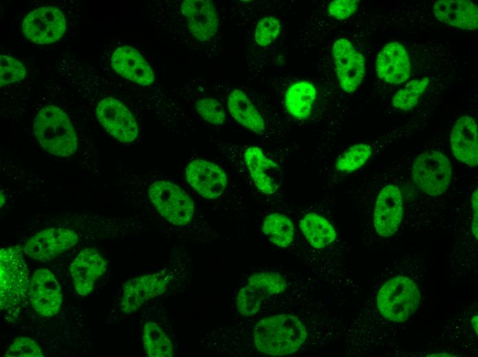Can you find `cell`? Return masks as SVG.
<instances>
[{"instance_id":"obj_1","label":"cell","mask_w":478,"mask_h":357,"mask_svg":"<svg viewBox=\"0 0 478 357\" xmlns=\"http://www.w3.org/2000/svg\"><path fill=\"white\" fill-rule=\"evenodd\" d=\"M308 334L306 325L297 316L280 314L259 321L252 334L253 344L260 353L284 356L301 349Z\"/></svg>"},{"instance_id":"obj_2","label":"cell","mask_w":478,"mask_h":357,"mask_svg":"<svg viewBox=\"0 0 478 357\" xmlns=\"http://www.w3.org/2000/svg\"><path fill=\"white\" fill-rule=\"evenodd\" d=\"M37 140L47 152L60 157L71 156L77 149V137L67 113L49 105L42 108L34 122Z\"/></svg>"},{"instance_id":"obj_3","label":"cell","mask_w":478,"mask_h":357,"mask_svg":"<svg viewBox=\"0 0 478 357\" xmlns=\"http://www.w3.org/2000/svg\"><path fill=\"white\" fill-rule=\"evenodd\" d=\"M29 273L19 246L0 251V304L7 310L19 306L28 296Z\"/></svg>"},{"instance_id":"obj_4","label":"cell","mask_w":478,"mask_h":357,"mask_svg":"<svg viewBox=\"0 0 478 357\" xmlns=\"http://www.w3.org/2000/svg\"><path fill=\"white\" fill-rule=\"evenodd\" d=\"M420 295L413 281L404 276H397L387 281L377 295L380 313L387 320L404 322L417 310Z\"/></svg>"},{"instance_id":"obj_5","label":"cell","mask_w":478,"mask_h":357,"mask_svg":"<svg viewBox=\"0 0 478 357\" xmlns=\"http://www.w3.org/2000/svg\"><path fill=\"white\" fill-rule=\"evenodd\" d=\"M452 177L451 162L441 152H424L413 161V181L422 192L429 196H437L443 194L450 185Z\"/></svg>"},{"instance_id":"obj_6","label":"cell","mask_w":478,"mask_h":357,"mask_svg":"<svg viewBox=\"0 0 478 357\" xmlns=\"http://www.w3.org/2000/svg\"><path fill=\"white\" fill-rule=\"evenodd\" d=\"M148 196L155 209L170 223L183 226L194 216V202L177 185L168 181H157L148 189Z\"/></svg>"},{"instance_id":"obj_7","label":"cell","mask_w":478,"mask_h":357,"mask_svg":"<svg viewBox=\"0 0 478 357\" xmlns=\"http://www.w3.org/2000/svg\"><path fill=\"white\" fill-rule=\"evenodd\" d=\"M286 288L285 277L277 272H261L251 276L238 293L236 308L244 316H251L260 310L264 301Z\"/></svg>"},{"instance_id":"obj_8","label":"cell","mask_w":478,"mask_h":357,"mask_svg":"<svg viewBox=\"0 0 478 357\" xmlns=\"http://www.w3.org/2000/svg\"><path fill=\"white\" fill-rule=\"evenodd\" d=\"M66 22L62 12L52 6L30 12L23 19L21 30L31 41L47 45L59 40L65 33Z\"/></svg>"},{"instance_id":"obj_9","label":"cell","mask_w":478,"mask_h":357,"mask_svg":"<svg viewBox=\"0 0 478 357\" xmlns=\"http://www.w3.org/2000/svg\"><path fill=\"white\" fill-rule=\"evenodd\" d=\"M95 112L100 124L117 140L129 143L137 137V122L120 101L113 97L104 98L98 104Z\"/></svg>"},{"instance_id":"obj_10","label":"cell","mask_w":478,"mask_h":357,"mask_svg":"<svg viewBox=\"0 0 478 357\" xmlns=\"http://www.w3.org/2000/svg\"><path fill=\"white\" fill-rule=\"evenodd\" d=\"M332 54L340 87L346 93L355 91L365 74L364 56L344 38L334 43Z\"/></svg>"},{"instance_id":"obj_11","label":"cell","mask_w":478,"mask_h":357,"mask_svg":"<svg viewBox=\"0 0 478 357\" xmlns=\"http://www.w3.org/2000/svg\"><path fill=\"white\" fill-rule=\"evenodd\" d=\"M78 241V235L72 229L49 228L31 237L23 251L32 259L49 262L71 249Z\"/></svg>"},{"instance_id":"obj_12","label":"cell","mask_w":478,"mask_h":357,"mask_svg":"<svg viewBox=\"0 0 478 357\" xmlns=\"http://www.w3.org/2000/svg\"><path fill=\"white\" fill-rule=\"evenodd\" d=\"M28 297L35 311L45 317L56 315L62 301L60 284L47 268L37 269L32 275Z\"/></svg>"},{"instance_id":"obj_13","label":"cell","mask_w":478,"mask_h":357,"mask_svg":"<svg viewBox=\"0 0 478 357\" xmlns=\"http://www.w3.org/2000/svg\"><path fill=\"white\" fill-rule=\"evenodd\" d=\"M168 282L169 277L164 272L144 275L128 280L123 286L120 310L126 314L135 312L148 300L163 294Z\"/></svg>"},{"instance_id":"obj_14","label":"cell","mask_w":478,"mask_h":357,"mask_svg":"<svg viewBox=\"0 0 478 357\" xmlns=\"http://www.w3.org/2000/svg\"><path fill=\"white\" fill-rule=\"evenodd\" d=\"M403 216V201L400 188L394 185L385 186L378 193L374 211V224L381 237L394 235Z\"/></svg>"},{"instance_id":"obj_15","label":"cell","mask_w":478,"mask_h":357,"mask_svg":"<svg viewBox=\"0 0 478 357\" xmlns=\"http://www.w3.org/2000/svg\"><path fill=\"white\" fill-rule=\"evenodd\" d=\"M190 185L201 196L214 200L220 196L227 185V177L223 169L205 160L190 162L185 170Z\"/></svg>"},{"instance_id":"obj_16","label":"cell","mask_w":478,"mask_h":357,"mask_svg":"<svg viewBox=\"0 0 478 357\" xmlns=\"http://www.w3.org/2000/svg\"><path fill=\"white\" fill-rule=\"evenodd\" d=\"M244 160L250 176L260 192L273 194L277 191L282 184L284 174L277 163L267 157L257 146L246 149Z\"/></svg>"},{"instance_id":"obj_17","label":"cell","mask_w":478,"mask_h":357,"mask_svg":"<svg viewBox=\"0 0 478 357\" xmlns=\"http://www.w3.org/2000/svg\"><path fill=\"white\" fill-rule=\"evenodd\" d=\"M375 70L377 76L387 83L398 84L405 82L411 73L407 50L398 42L387 43L377 55Z\"/></svg>"},{"instance_id":"obj_18","label":"cell","mask_w":478,"mask_h":357,"mask_svg":"<svg viewBox=\"0 0 478 357\" xmlns=\"http://www.w3.org/2000/svg\"><path fill=\"white\" fill-rule=\"evenodd\" d=\"M181 11L187 21L190 32L198 41H207L217 33L218 15L211 1H183Z\"/></svg>"},{"instance_id":"obj_19","label":"cell","mask_w":478,"mask_h":357,"mask_svg":"<svg viewBox=\"0 0 478 357\" xmlns=\"http://www.w3.org/2000/svg\"><path fill=\"white\" fill-rule=\"evenodd\" d=\"M106 266L105 260L95 249H82L69 266L76 292L82 296L90 294L95 281L104 273Z\"/></svg>"},{"instance_id":"obj_20","label":"cell","mask_w":478,"mask_h":357,"mask_svg":"<svg viewBox=\"0 0 478 357\" xmlns=\"http://www.w3.org/2000/svg\"><path fill=\"white\" fill-rule=\"evenodd\" d=\"M111 67L123 78L141 86L152 84L154 72L144 57L134 47H117L111 57Z\"/></svg>"},{"instance_id":"obj_21","label":"cell","mask_w":478,"mask_h":357,"mask_svg":"<svg viewBox=\"0 0 478 357\" xmlns=\"http://www.w3.org/2000/svg\"><path fill=\"white\" fill-rule=\"evenodd\" d=\"M450 144L455 157L470 167L478 164L477 126L468 115L459 117L453 126Z\"/></svg>"},{"instance_id":"obj_22","label":"cell","mask_w":478,"mask_h":357,"mask_svg":"<svg viewBox=\"0 0 478 357\" xmlns=\"http://www.w3.org/2000/svg\"><path fill=\"white\" fill-rule=\"evenodd\" d=\"M434 15L440 22L462 30L478 27L477 6L468 0H439L433 7Z\"/></svg>"},{"instance_id":"obj_23","label":"cell","mask_w":478,"mask_h":357,"mask_svg":"<svg viewBox=\"0 0 478 357\" xmlns=\"http://www.w3.org/2000/svg\"><path fill=\"white\" fill-rule=\"evenodd\" d=\"M227 106L232 117L244 128L262 134L266 129L261 114L247 95L239 89H235L228 97Z\"/></svg>"},{"instance_id":"obj_24","label":"cell","mask_w":478,"mask_h":357,"mask_svg":"<svg viewBox=\"0 0 478 357\" xmlns=\"http://www.w3.org/2000/svg\"><path fill=\"white\" fill-rule=\"evenodd\" d=\"M316 96L317 90L313 84L306 80L296 82L285 93L286 109L294 118L306 119L311 114Z\"/></svg>"},{"instance_id":"obj_25","label":"cell","mask_w":478,"mask_h":357,"mask_svg":"<svg viewBox=\"0 0 478 357\" xmlns=\"http://www.w3.org/2000/svg\"><path fill=\"white\" fill-rule=\"evenodd\" d=\"M299 227L308 243L315 249H323L336 239V231L329 221L313 212L299 221Z\"/></svg>"},{"instance_id":"obj_26","label":"cell","mask_w":478,"mask_h":357,"mask_svg":"<svg viewBox=\"0 0 478 357\" xmlns=\"http://www.w3.org/2000/svg\"><path fill=\"white\" fill-rule=\"evenodd\" d=\"M262 231L275 245L285 248L294 239V225L290 218L284 214L273 213L268 215L262 222Z\"/></svg>"},{"instance_id":"obj_27","label":"cell","mask_w":478,"mask_h":357,"mask_svg":"<svg viewBox=\"0 0 478 357\" xmlns=\"http://www.w3.org/2000/svg\"><path fill=\"white\" fill-rule=\"evenodd\" d=\"M144 350L150 357H171L174 347L165 331L156 323L148 322L143 327Z\"/></svg>"},{"instance_id":"obj_28","label":"cell","mask_w":478,"mask_h":357,"mask_svg":"<svg viewBox=\"0 0 478 357\" xmlns=\"http://www.w3.org/2000/svg\"><path fill=\"white\" fill-rule=\"evenodd\" d=\"M429 83V78L410 80L395 93L392 98V105L404 111L412 109L418 103Z\"/></svg>"},{"instance_id":"obj_29","label":"cell","mask_w":478,"mask_h":357,"mask_svg":"<svg viewBox=\"0 0 478 357\" xmlns=\"http://www.w3.org/2000/svg\"><path fill=\"white\" fill-rule=\"evenodd\" d=\"M372 154V147L361 143L352 146L338 157L335 168L343 172H352L365 164Z\"/></svg>"},{"instance_id":"obj_30","label":"cell","mask_w":478,"mask_h":357,"mask_svg":"<svg viewBox=\"0 0 478 357\" xmlns=\"http://www.w3.org/2000/svg\"><path fill=\"white\" fill-rule=\"evenodd\" d=\"M281 23L273 16H267L259 20L254 32V39L257 45L266 47L271 44L280 34Z\"/></svg>"},{"instance_id":"obj_31","label":"cell","mask_w":478,"mask_h":357,"mask_svg":"<svg viewBox=\"0 0 478 357\" xmlns=\"http://www.w3.org/2000/svg\"><path fill=\"white\" fill-rule=\"evenodd\" d=\"M0 60L1 87L19 82L25 78L26 69L19 60L6 55H1Z\"/></svg>"},{"instance_id":"obj_32","label":"cell","mask_w":478,"mask_h":357,"mask_svg":"<svg viewBox=\"0 0 478 357\" xmlns=\"http://www.w3.org/2000/svg\"><path fill=\"white\" fill-rule=\"evenodd\" d=\"M196 112L207 122L220 126L225 123L226 115L222 104L212 97H204L196 103Z\"/></svg>"},{"instance_id":"obj_33","label":"cell","mask_w":478,"mask_h":357,"mask_svg":"<svg viewBox=\"0 0 478 357\" xmlns=\"http://www.w3.org/2000/svg\"><path fill=\"white\" fill-rule=\"evenodd\" d=\"M6 357H43L38 343L28 337H19L14 340L5 352Z\"/></svg>"},{"instance_id":"obj_34","label":"cell","mask_w":478,"mask_h":357,"mask_svg":"<svg viewBox=\"0 0 478 357\" xmlns=\"http://www.w3.org/2000/svg\"><path fill=\"white\" fill-rule=\"evenodd\" d=\"M358 1L334 0L330 2L328 12L337 20H345L354 14L358 9Z\"/></svg>"},{"instance_id":"obj_35","label":"cell","mask_w":478,"mask_h":357,"mask_svg":"<svg viewBox=\"0 0 478 357\" xmlns=\"http://www.w3.org/2000/svg\"><path fill=\"white\" fill-rule=\"evenodd\" d=\"M471 205L473 208V220L471 223V231L474 236L477 239L478 233V195L476 189L471 196Z\"/></svg>"},{"instance_id":"obj_36","label":"cell","mask_w":478,"mask_h":357,"mask_svg":"<svg viewBox=\"0 0 478 357\" xmlns=\"http://www.w3.org/2000/svg\"><path fill=\"white\" fill-rule=\"evenodd\" d=\"M477 318H478V317H477V316L476 315V316H474L471 319V323H472V325H473V328H474V330L475 331V332H476L477 334L478 333V330H477V329H478V321H477Z\"/></svg>"}]
</instances>
